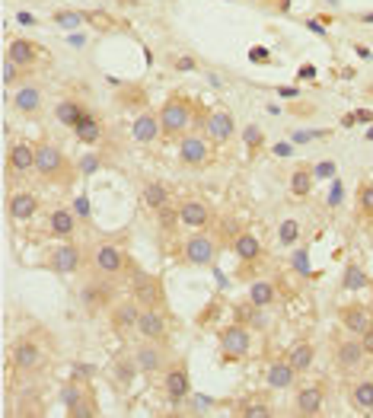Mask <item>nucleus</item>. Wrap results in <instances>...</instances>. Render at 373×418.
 Listing matches in <instances>:
<instances>
[{
    "mask_svg": "<svg viewBox=\"0 0 373 418\" xmlns=\"http://www.w3.org/2000/svg\"><path fill=\"white\" fill-rule=\"evenodd\" d=\"M36 176L45 179V182H55V186H67L74 179V169H70L64 150L57 147V144L38 140L36 144Z\"/></svg>",
    "mask_w": 373,
    "mask_h": 418,
    "instance_id": "nucleus-1",
    "label": "nucleus"
},
{
    "mask_svg": "<svg viewBox=\"0 0 373 418\" xmlns=\"http://www.w3.org/2000/svg\"><path fill=\"white\" fill-rule=\"evenodd\" d=\"M192 119L195 109L185 96H169L166 103L159 106V125H163V138H182L192 131Z\"/></svg>",
    "mask_w": 373,
    "mask_h": 418,
    "instance_id": "nucleus-2",
    "label": "nucleus"
},
{
    "mask_svg": "<svg viewBox=\"0 0 373 418\" xmlns=\"http://www.w3.org/2000/svg\"><path fill=\"white\" fill-rule=\"evenodd\" d=\"M80 304H83V310L90 316L103 313V310H112L115 304V288L112 281H109V275H96V278H90L80 288Z\"/></svg>",
    "mask_w": 373,
    "mask_h": 418,
    "instance_id": "nucleus-3",
    "label": "nucleus"
},
{
    "mask_svg": "<svg viewBox=\"0 0 373 418\" xmlns=\"http://www.w3.org/2000/svg\"><path fill=\"white\" fill-rule=\"evenodd\" d=\"M179 160H182L185 167H207V163L214 160V140L207 138V134L188 131V134L179 138Z\"/></svg>",
    "mask_w": 373,
    "mask_h": 418,
    "instance_id": "nucleus-4",
    "label": "nucleus"
},
{
    "mask_svg": "<svg viewBox=\"0 0 373 418\" xmlns=\"http://www.w3.org/2000/svg\"><path fill=\"white\" fill-rule=\"evenodd\" d=\"M220 348H224L227 361H243L246 354H249V348H252V332L243 323L227 325L224 332H220Z\"/></svg>",
    "mask_w": 373,
    "mask_h": 418,
    "instance_id": "nucleus-5",
    "label": "nucleus"
},
{
    "mask_svg": "<svg viewBox=\"0 0 373 418\" xmlns=\"http://www.w3.org/2000/svg\"><path fill=\"white\" fill-rule=\"evenodd\" d=\"M93 269H96V275L115 278V275H122V271L128 269V256H125L115 243H99L93 249Z\"/></svg>",
    "mask_w": 373,
    "mask_h": 418,
    "instance_id": "nucleus-6",
    "label": "nucleus"
},
{
    "mask_svg": "<svg viewBox=\"0 0 373 418\" xmlns=\"http://www.w3.org/2000/svg\"><path fill=\"white\" fill-rule=\"evenodd\" d=\"M217 240L211 233H195V236H188L185 246H182V256H185L188 265H211L217 259Z\"/></svg>",
    "mask_w": 373,
    "mask_h": 418,
    "instance_id": "nucleus-7",
    "label": "nucleus"
},
{
    "mask_svg": "<svg viewBox=\"0 0 373 418\" xmlns=\"http://www.w3.org/2000/svg\"><path fill=\"white\" fill-rule=\"evenodd\" d=\"M134 300H138L140 307H166V288H163V281L157 275H144L138 271V278H134Z\"/></svg>",
    "mask_w": 373,
    "mask_h": 418,
    "instance_id": "nucleus-8",
    "label": "nucleus"
},
{
    "mask_svg": "<svg viewBox=\"0 0 373 418\" xmlns=\"http://www.w3.org/2000/svg\"><path fill=\"white\" fill-rule=\"evenodd\" d=\"M134 332H138L140 339H147V342H166V335H169L166 313H163L159 307H144Z\"/></svg>",
    "mask_w": 373,
    "mask_h": 418,
    "instance_id": "nucleus-9",
    "label": "nucleus"
},
{
    "mask_svg": "<svg viewBox=\"0 0 373 418\" xmlns=\"http://www.w3.org/2000/svg\"><path fill=\"white\" fill-rule=\"evenodd\" d=\"M48 265H51V271H57V275H74V271L83 269V249H80L77 243L64 240L57 249H51Z\"/></svg>",
    "mask_w": 373,
    "mask_h": 418,
    "instance_id": "nucleus-10",
    "label": "nucleus"
},
{
    "mask_svg": "<svg viewBox=\"0 0 373 418\" xmlns=\"http://www.w3.org/2000/svg\"><path fill=\"white\" fill-rule=\"evenodd\" d=\"M364 342H361V335H355V339H345V342H338L335 348V364L342 373H357L361 367H364Z\"/></svg>",
    "mask_w": 373,
    "mask_h": 418,
    "instance_id": "nucleus-11",
    "label": "nucleus"
},
{
    "mask_svg": "<svg viewBox=\"0 0 373 418\" xmlns=\"http://www.w3.org/2000/svg\"><path fill=\"white\" fill-rule=\"evenodd\" d=\"M140 304L134 297L131 300H115L112 310H109V323L118 335H128L131 329H138V319H140Z\"/></svg>",
    "mask_w": 373,
    "mask_h": 418,
    "instance_id": "nucleus-12",
    "label": "nucleus"
},
{
    "mask_svg": "<svg viewBox=\"0 0 373 418\" xmlns=\"http://www.w3.org/2000/svg\"><path fill=\"white\" fill-rule=\"evenodd\" d=\"M42 361H45V354H42V348H38L32 339H19V342L13 345V352H10V364H13L16 371H23V373L38 371Z\"/></svg>",
    "mask_w": 373,
    "mask_h": 418,
    "instance_id": "nucleus-13",
    "label": "nucleus"
},
{
    "mask_svg": "<svg viewBox=\"0 0 373 418\" xmlns=\"http://www.w3.org/2000/svg\"><path fill=\"white\" fill-rule=\"evenodd\" d=\"M134 361H138L140 373H157L166 367V342H147L140 339L138 352H134Z\"/></svg>",
    "mask_w": 373,
    "mask_h": 418,
    "instance_id": "nucleus-14",
    "label": "nucleus"
},
{
    "mask_svg": "<svg viewBox=\"0 0 373 418\" xmlns=\"http://www.w3.org/2000/svg\"><path fill=\"white\" fill-rule=\"evenodd\" d=\"M7 169H10V176H29V173H36V144L16 140L7 153Z\"/></svg>",
    "mask_w": 373,
    "mask_h": 418,
    "instance_id": "nucleus-15",
    "label": "nucleus"
},
{
    "mask_svg": "<svg viewBox=\"0 0 373 418\" xmlns=\"http://www.w3.org/2000/svg\"><path fill=\"white\" fill-rule=\"evenodd\" d=\"M233 131H236V119H233V112H227V109H214V112H207V119H205V134L214 144H227V140L233 138Z\"/></svg>",
    "mask_w": 373,
    "mask_h": 418,
    "instance_id": "nucleus-16",
    "label": "nucleus"
},
{
    "mask_svg": "<svg viewBox=\"0 0 373 418\" xmlns=\"http://www.w3.org/2000/svg\"><path fill=\"white\" fill-rule=\"evenodd\" d=\"M7 58L10 61H16L26 74H32L38 64V58H42V45L38 42H32V38H13L7 45Z\"/></svg>",
    "mask_w": 373,
    "mask_h": 418,
    "instance_id": "nucleus-17",
    "label": "nucleus"
},
{
    "mask_svg": "<svg viewBox=\"0 0 373 418\" xmlns=\"http://www.w3.org/2000/svg\"><path fill=\"white\" fill-rule=\"evenodd\" d=\"M176 211H179V221L185 223V227H195V230H201V227H207V223L214 221L211 205L201 201V198H182Z\"/></svg>",
    "mask_w": 373,
    "mask_h": 418,
    "instance_id": "nucleus-18",
    "label": "nucleus"
},
{
    "mask_svg": "<svg viewBox=\"0 0 373 418\" xmlns=\"http://www.w3.org/2000/svg\"><path fill=\"white\" fill-rule=\"evenodd\" d=\"M13 109L19 112V115H26V119H36L38 112H42V106H45V96H42V90L32 84H23L13 90Z\"/></svg>",
    "mask_w": 373,
    "mask_h": 418,
    "instance_id": "nucleus-19",
    "label": "nucleus"
},
{
    "mask_svg": "<svg viewBox=\"0 0 373 418\" xmlns=\"http://www.w3.org/2000/svg\"><path fill=\"white\" fill-rule=\"evenodd\" d=\"M163 390L172 402H182L192 393V380H188V367L185 364H169L166 377H163Z\"/></svg>",
    "mask_w": 373,
    "mask_h": 418,
    "instance_id": "nucleus-20",
    "label": "nucleus"
},
{
    "mask_svg": "<svg viewBox=\"0 0 373 418\" xmlns=\"http://www.w3.org/2000/svg\"><path fill=\"white\" fill-rule=\"evenodd\" d=\"M131 138L138 144H153L157 138H163V125H159V112H140L134 125H131Z\"/></svg>",
    "mask_w": 373,
    "mask_h": 418,
    "instance_id": "nucleus-21",
    "label": "nucleus"
},
{
    "mask_svg": "<svg viewBox=\"0 0 373 418\" xmlns=\"http://www.w3.org/2000/svg\"><path fill=\"white\" fill-rule=\"evenodd\" d=\"M338 316H342V325H345L351 335H364L367 329L373 325V316H370V310H367L364 304H345Z\"/></svg>",
    "mask_w": 373,
    "mask_h": 418,
    "instance_id": "nucleus-22",
    "label": "nucleus"
},
{
    "mask_svg": "<svg viewBox=\"0 0 373 418\" xmlns=\"http://www.w3.org/2000/svg\"><path fill=\"white\" fill-rule=\"evenodd\" d=\"M322 402H326V393H322V386L319 383H309V386H300L297 390V399H294V406H297V415H319L322 412Z\"/></svg>",
    "mask_w": 373,
    "mask_h": 418,
    "instance_id": "nucleus-23",
    "label": "nucleus"
},
{
    "mask_svg": "<svg viewBox=\"0 0 373 418\" xmlns=\"http://www.w3.org/2000/svg\"><path fill=\"white\" fill-rule=\"evenodd\" d=\"M297 380V371H294V364L287 358H278V361L268 364V371H265V383H268L271 390H290Z\"/></svg>",
    "mask_w": 373,
    "mask_h": 418,
    "instance_id": "nucleus-24",
    "label": "nucleus"
},
{
    "mask_svg": "<svg viewBox=\"0 0 373 418\" xmlns=\"http://www.w3.org/2000/svg\"><path fill=\"white\" fill-rule=\"evenodd\" d=\"M233 256L243 265H249V262H259L261 256H265V249H261V240L255 236V233L243 230V233H236L233 236Z\"/></svg>",
    "mask_w": 373,
    "mask_h": 418,
    "instance_id": "nucleus-25",
    "label": "nucleus"
},
{
    "mask_svg": "<svg viewBox=\"0 0 373 418\" xmlns=\"http://www.w3.org/2000/svg\"><path fill=\"white\" fill-rule=\"evenodd\" d=\"M45 230L51 233V236H57V240H70V236L77 233V217H74V211H67V208H55V211L48 214Z\"/></svg>",
    "mask_w": 373,
    "mask_h": 418,
    "instance_id": "nucleus-26",
    "label": "nucleus"
},
{
    "mask_svg": "<svg viewBox=\"0 0 373 418\" xmlns=\"http://www.w3.org/2000/svg\"><path fill=\"white\" fill-rule=\"evenodd\" d=\"M38 211V198L32 192H13L7 201V214L13 221H29V217H36Z\"/></svg>",
    "mask_w": 373,
    "mask_h": 418,
    "instance_id": "nucleus-27",
    "label": "nucleus"
},
{
    "mask_svg": "<svg viewBox=\"0 0 373 418\" xmlns=\"http://www.w3.org/2000/svg\"><path fill=\"white\" fill-rule=\"evenodd\" d=\"M290 364H294V371L297 373H307L309 367H313V358H316V348H313V342H294L287 348V354H284Z\"/></svg>",
    "mask_w": 373,
    "mask_h": 418,
    "instance_id": "nucleus-28",
    "label": "nucleus"
},
{
    "mask_svg": "<svg viewBox=\"0 0 373 418\" xmlns=\"http://www.w3.org/2000/svg\"><path fill=\"white\" fill-rule=\"evenodd\" d=\"M74 134H77V140H80V144H96V140L103 138V121L96 119L93 112H86L83 119L74 125Z\"/></svg>",
    "mask_w": 373,
    "mask_h": 418,
    "instance_id": "nucleus-29",
    "label": "nucleus"
},
{
    "mask_svg": "<svg viewBox=\"0 0 373 418\" xmlns=\"http://www.w3.org/2000/svg\"><path fill=\"white\" fill-rule=\"evenodd\" d=\"M55 115L61 125H70V128H74L77 121L86 115V106L80 103V99H70V96H67V99H61V103L55 106Z\"/></svg>",
    "mask_w": 373,
    "mask_h": 418,
    "instance_id": "nucleus-30",
    "label": "nucleus"
},
{
    "mask_svg": "<svg viewBox=\"0 0 373 418\" xmlns=\"http://www.w3.org/2000/svg\"><path fill=\"white\" fill-rule=\"evenodd\" d=\"M249 300L255 304V307H271L274 300H278V291H274V284L271 281H252L249 284Z\"/></svg>",
    "mask_w": 373,
    "mask_h": 418,
    "instance_id": "nucleus-31",
    "label": "nucleus"
},
{
    "mask_svg": "<svg viewBox=\"0 0 373 418\" xmlns=\"http://www.w3.org/2000/svg\"><path fill=\"white\" fill-rule=\"evenodd\" d=\"M351 406L361 412L373 409V380H357L355 386H351Z\"/></svg>",
    "mask_w": 373,
    "mask_h": 418,
    "instance_id": "nucleus-32",
    "label": "nucleus"
},
{
    "mask_svg": "<svg viewBox=\"0 0 373 418\" xmlns=\"http://www.w3.org/2000/svg\"><path fill=\"white\" fill-rule=\"evenodd\" d=\"M290 192L297 198H307L309 192H313V169H307V167L294 169V176H290Z\"/></svg>",
    "mask_w": 373,
    "mask_h": 418,
    "instance_id": "nucleus-33",
    "label": "nucleus"
},
{
    "mask_svg": "<svg viewBox=\"0 0 373 418\" xmlns=\"http://www.w3.org/2000/svg\"><path fill=\"white\" fill-rule=\"evenodd\" d=\"M144 205H150L153 211H163V208H169V192H166V186H159V182H150V186L144 188Z\"/></svg>",
    "mask_w": 373,
    "mask_h": 418,
    "instance_id": "nucleus-34",
    "label": "nucleus"
},
{
    "mask_svg": "<svg viewBox=\"0 0 373 418\" xmlns=\"http://www.w3.org/2000/svg\"><path fill=\"white\" fill-rule=\"evenodd\" d=\"M342 284H345V291H361L367 288V271L357 265V262H351L345 269V278H342Z\"/></svg>",
    "mask_w": 373,
    "mask_h": 418,
    "instance_id": "nucleus-35",
    "label": "nucleus"
},
{
    "mask_svg": "<svg viewBox=\"0 0 373 418\" xmlns=\"http://www.w3.org/2000/svg\"><path fill=\"white\" fill-rule=\"evenodd\" d=\"M55 26H64V29H77L86 23V13H77V10H57L55 16Z\"/></svg>",
    "mask_w": 373,
    "mask_h": 418,
    "instance_id": "nucleus-36",
    "label": "nucleus"
},
{
    "mask_svg": "<svg viewBox=\"0 0 373 418\" xmlns=\"http://www.w3.org/2000/svg\"><path fill=\"white\" fill-rule=\"evenodd\" d=\"M357 211H361V217L373 221V182H364L357 192Z\"/></svg>",
    "mask_w": 373,
    "mask_h": 418,
    "instance_id": "nucleus-37",
    "label": "nucleus"
},
{
    "mask_svg": "<svg viewBox=\"0 0 373 418\" xmlns=\"http://www.w3.org/2000/svg\"><path fill=\"white\" fill-rule=\"evenodd\" d=\"M278 240H281V246H294V243L300 240V223L294 221V217H290V221H281Z\"/></svg>",
    "mask_w": 373,
    "mask_h": 418,
    "instance_id": "nucleus-38",
    "label": "nucleus"
},
{
    "mask_svg": "<svg viewBox=\"0 0 373 418\" xmlns=\"http://www.w3.org/2000/svg\"><path fill=\"white\" fill-rule=\"evenodd\" d=\"M138 371L140 367H138L134 358H118V361H115V380L118 383H131V377H134Z\"/></svg>",
    "mask_w": 373,
    "mask_h": 418,
    "instance_id": "nucleus-39",
    "label": "nucleus"
},
{
    "mask_svg": "<svg viewBox=\"0 0 373 418\" xmlns=\"http://www.w3.org/2000/svg\"><path fill=\"white\" fill-rule=\"evenodd\" d=\"M240 415H243V418H268L271 415V406H268V402H261V399H249V402H243Z\"/></svg>",
    "mask_w": 373,
    "mask_h": 418,
    "instance_id": "nucleus-40",
    "label": "nucleus"
},
{
    "mask_svg": "<svg viewBox=\"0 0 373 418\" xmlns=\"http://www.w3.org/2000/svg\"><path fill=\"white\" fill-rule=\"evenodd\" d=\"M86 396H90V393H86L83 390V386H80V383H67V386H64V390H61V399H64V406H67V409H70V406H77V402H80V399H86Z\"/></svg>",
    "mask_w": 373,
    "mask_h": 418,
    "instance_id": "nucleus-41",
    "label": "nucleus"
},
{
    "mask_svg": "<svg viewBox=\"0 0 373 418\" xmlns=\"http://www.w3.org/2000/svg\"><path fill=\"white\" fill-rule=\"evenodd\" d=\"M26 77V71L16 64V61H10V58H3V84L7 86H16L19 80Z\"/></svg>",
    "mask_w": 373,
    "mask_h": 418,
    "instance_id": "nucleus-42",
    "label": "nucleus"
},
{
    "mask_svg": "<svg viewBox=\"0 0 373 418\" xmlns=\"http://www.w3.org/2000/svg\"><path fill=\"white\" fill-rule=\"evenodd\" d=\"M67 415H70V418H93L96 415L93 396H86V399H80L77 406H70V409H67Z\"/></svg>",
    "mask_w": 373,
    "mask_h": 418,
    "instance_id": "nucleus-43",
    "label": "nucleus"
},
{
    "mask_svg": "<svg viewBox=\"0 0 373 418\" xmlns=\"http://www.w3.org/2000/svg\"><path fill=\"white\" fill-rule=\"evenodd\" d=\"M246 144H249L252 150H259L261 144H265V134H261V128H255V125H249V128H246Z\"/></svg>",
    "mask_w": 373,
    "mask_h": 418,
    "instance_id": "nucleus-44",
    "label": "nucleus"
},
{
    "mask_svg": "<svg viewBox=\"0 0 373 418\" xmlns=\"http://www.w3.org/2000/svg\"><path fill=\"white\" fill-rule=\"evenodd\" d=\"M86 23H99V29H109V26H112V19L105 16V13H86Z\"/></svg>",
    "mask_w": 373,
    "mask_h": 418,
    "instance_id": "nucleus-45",
    "label": "nucleus"
},
{
    "mask_svg": "<svg viewBox=\"0 0 373 418\" xmlns=\"http://www.w3.org/2000/svg\"><path fill=\"white\" fill-rule=\"evenodd\" d=\"M361 342H364V352L373 358V325H370V329H367L364 335H361Z\"/></svg>",
    "mask_w": 373,
    "mask_h": 418,
    "instance_id": "nucleus-46",
    "label": "nucleus"
},
{
    "mask_svg": "<svg viewBox=\"0 0 373 418\" xmlns=\"http://www.w3.org/2000/svg\"><path fill=\"white\" fill-rule=\"evenodd\" d=\"M192 67H195V61H192V58H179V61H176V71H192Z\"/></svg>",
    "mask_w": 373,
    "mask_h": 418,
    "instance_id": "nucleus-47",
    "label": "nucleus"
},
{
    "mask_svg": "<svg viewBox=\"0 0 373 418\" xmlns=\"http://www.w3.org/2000/svg\"><path fill=\"white\" fill-rule=\"evenodd\" d=\"M252 61H268V55H265V48H252Z\"/></svg>",
    "mask_w": 373,
    "mask_h": 418,
    "instance_id": "nucleus-48",
    "label": "nucleus"
},
{
    "mask_svg": "<svg viewBox=\"0 0 373 418\" xmlns=\"http://www.w3.org/2000/svg\"><path fill=\"white\" fill-rule=\"evenodd\" d=\"M303 256H307V252H297V269H300V271H307V269H309V262L303 259Z\"/></svg>",
    "mask_w": 373,
    "mask_h": 418,
    "instance_id": "nucleus-49",
    "label": "nucleus"
},
{
    "mask_svg": "<svg viewBox=\"0 0 373 418\" xmlns=\"http://www.w3.org/2000/svg\"><path fill=\"white\" fill-rule=\"evenodd\" d=\"M364 23H373V13H364Z\"/></svg>",
    "mask_w": 373,
    "mask_h": 418,
    "instance_id": "nucleus-50",
    "label": "nucleus"
}]
</instances>
